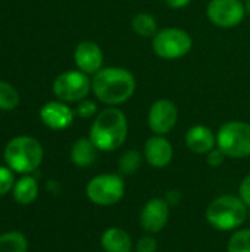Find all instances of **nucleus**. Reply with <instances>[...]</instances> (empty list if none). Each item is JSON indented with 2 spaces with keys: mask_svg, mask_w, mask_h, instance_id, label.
Masks as SVG:
<instances>
[{
  "mask_svg": "<svg viewBox=\"0 0 250 252\" xmlns=\"http://www.w3.org/2000/svg\"><path fill=\"white\" fill-rule=\"evenodd\" d=\"M137 87L136 77L122 66H106L97 71L91 80V90L99 102L108 106L125 103Z\"/></svg>",
  "mask_w": 250,
  "mask_h": 252,
  "instance_id": "obj_1",
  "label": "nucleus"
},
{
  "mask_svg": "<svg viewBox=\"0 0 250 252\" xmlns=\"http://www.w3.org/2000/svg\"><path fill=\"white\" fill-rule=\"evenodd\" d=\"M128 136V120L116 106H108L100 111L90 128V139L102 152L119 149Z\"/></svg>",
  "mask_w": 250,
  "mask_h": 252,
  "instance_id": "obj_2",
  "label": "nucleus"
},
{
  "mask_svg": "<svg viewBox=\"0 0 250 252\" xmlns=\"http://www.w3.org/2000/svg\"><path fill=\"white\" fill-rule=\"evenodd\" d=\"M44 158L41 143L31 136H18L7 142L3 151L6 165L18 174H29L35 171Z\"/></svg>",
  "mask_w": 250,
  "mask_h": 252,
  "instance_id": "obj_3",
  "label": "nucleus"
},
{
  "mask_svg": "<svg viewBox=\"0 0 250 252\" xmlns=\"http://www.w3.org/2000/svg\"><path fill=\"white\" fill-rule=\"evenodd\" d=\"M248 219V205L240 196L222 195L215 198L206 208L208 223L220 230L230 232L240 227Z\"/></svg>",
  "mask_w": 250,
  "mask_h": 252,
  "instance_id": "obj_4",
  "label": "nucleus"
},
{
  "mask_svg": "<svg viewBox=\"0 0 250 252\" xmlns=\"http://www.w3.org/2000/svg\"><path fill=\"white\" fill-rule=\"evenodd\" d=\"M217 146L230 158L250 157V124L245 121L224 123L217 133Z\"/></svg>",
  "mask_w": 250,
  "mask_h": 252,
  "instance_id": "obj_5",
  "label": "nucleus"
},
{
  "mask_svg": "<svg viewBox=\"0 0 250 252\" xmlns=\"http://www.w3.org/2000/svg\"><path fill=\"white\" fill-rule=\"evenodd\" d=\"M152 47L155 55L161 59L175 61L190 53L193 47V38L186 30L175 27L164 28L153 35Z\"/></svg>",
  "mask_w": 250,
  "mask_h": 252,
  "instance_id": "obj_6",
  "label": "nucleus"
},
{
  "mask_svg": "<svg viewBox=\"0 0 250 252\" xmlns=\"http://www.w3.org/2000/svg\"><path fill=\"white\" fill-rule=\"evenodd\" d=\"M85 195L96 205L111 207L124 198L125 183L118 174H99L87 183Z\"/></svg>",
  "mask_w": 250,
  "mask_h": 252,
  "instance_id": "obj_7",
  "label": "nucleus"
},
{
  "mask_svg": "<svg viewBox=\"0 0 250 252\" xmlns=\"http://www.w3.org/2000/svg\"><path fill=\"white\" fill-rule=\"evenodd\" d=\"M91 90V81L87 74L80 69H71L59 74L53 81L55 96L68 103V102H81L87 97Z\"/></svg>",
  "mask_w": 250,
  "mask_h": 252,
  "instance_id": "obj_8",
  "label": "nucleus"
},
{
  "mask_svg": "<svg viewBox=\"0 0 250 252\" xmlns=\"http://www.w3.org/2000/svg\"><path fill=\"white\" fill-rule=\"evenodd\" d=\"M246 7L242 0H211L206 6L208 19L218 28H234L246 16Z\"/></svg>",
  "mask_w": 250,
  "mask_h": 252,
  "instance_id": "obj_9",
  "label": "nucleus"
},
{
  "mask_svg": "<svg viewBox=\"0 0 250 252\" xmlns=\"http://www.w3.org/2000/svg\"><path fill=\"white\" fill-rule=\"evenodd\" d=\"M178 123V108L169 99H158L152 103L147 114L149 128L158 134L165 136L174 130Z\"/></svg>",
  "mask_w": 250,
  "mask_h": 252,
  "instance_id": "obj_10",
  "label": "nucleus"
},
{
  "mask_svg": "<svg viewBox=\"0 0 250 252\" xmlns=\"http://www.w3.org/2000/svg\"><path fill=\"white\" fill-rule=\"evenodd\" d=\"M169 219V204L167 199H150L140 213V226L149 235H156L167 226Z\"/></svg>",
  "mask_w": 250,
  "mask_h": 252,
  "instance_id": "obj_11",
  "label": "nucleus"
},
{
  "mask_svg": "<svg viewBox=\"0 0 250 252\" xmlns=\"http://www.w3.org/2000/svg\"><path fill=\"white\" fill-rule=\"evenodd\" d=\"M74 61L80 71L94 75L103 68V52L94 41H81L74 50Z\"/></svg>",
  "mask_w": 250,
  "mask_h": 252,
  "instance_id": "obj_12",
  "label": "nucleus"
},
{
  "mask_svg": "<svg viewBox=\"0 0 250 252\" xmlns=\"http://www.w3.org/2000/svg\"><path fill=\"white\" fill-rule=\"evenodd\" d=\"M143 157L149 165L155 168H164L171 164L174 157V149L167 137L155 134L146 140Z\"/></svg>",
  "mask_w": 250,
  "mask_h": 252,
  "instance_id": "obj_13",
  "label": "nucleus"
},
{
  "mask_svg": "<svg viewBox=\"0 0 250 252\" xmlns=\"http://www.w3.org/2000/svg\"><path fill=\"white\" fill-rule=\"evenodd\" d=\"M75 111H72L65 102H47L40 109V118L52 130H65L74 123Z\"/></svg>",
  "mask_w": 250,
  "mask_h": 252,
  "instance_id": "obj_14",
  "label": "nucleus"
},
{
  "mask_svg": "<svg viewBox=\"0 0 250 252\" xmlns=\"http://www.w3.org/2000/svg\"><path fill=\"white\" fill-rule=\"evenodd\" d=\"M186 146L197 155L209 154L217 146V134L203 124H196L190 127L184 137Z\"/></svg>",
  "mask_w": 250,
  "mask_h": 252,
  "instance_id": "obj_15",
  "label": "nucleus"
},
{
  "mask_svg": "<svg viewBox=\"0 0 250 252\" xmlns=\"http://www.w3.org/2000/svg\"><path fill=\"white\" fill-rule=\"evenodd\" d=\"M100 244L105 252H131L133 241L128 232L121 227H109L102 233Z\"/></svg>",
  "mask_w": 250,
  "mask_h": 252,
  "instance_id": "obj_16",
  "label": "nucleus"
},
{
  "mask_svg": "<svg viewBox=\"0 0 250 252\" xmlns=\"http://www.w3.org/2000/svg\"><path fill=\"white\" fill-rule=\"evenodd\" d=\"M97 152L99 149L96 148V145L91 142L90 137H80L78 140L74 142L71 148V161L77 167L85 168L96 162Z\"/></svg>",
  "mask_w": 250,
  "mask_h": 252,
  "instance_id": "obj_17",
  "label": "nucleus"
},
{
  "mask_svg": "<svg viewBox=\"0 0 250 252\" xmlns=\"http://www.w3.org/2000/svg\"><path fill=\"white\" fill-rule=\"evenodd\" d=\"M13 199L19 205H29L32 204L38 196V183L34 177L25 174L19 180L15 182V186L12 189Z\"/></svg>",
  "mask_w": 250,
  "mask_h": 252,
  "instance_id": "obj_18",
  "label": "nucleus"
},
{
  "mask_svg": "<svg viewBox=\"0 0 250 252\" xmlns=\"http://www.w3.org/2000/svg\"><path fill=\"white\" fill-rule=\"evenodd\" d=\"M131 28L140 37H144V38L152 37L153 38V35L158 32V22L152 13L139 12L131 19Z\"/></svg>",
  "mask_w": 250,
  "mask_h": 252,
  "instance_id": "obj_19",
  "label": "nucleus"
},
{
  "mask_svg": "<svg viewBox=\"0 0 250 252\" xmlns=\"http://www.w3.org/2000/svg\"><path fill=\"white\" fill-rule=\"evenodd\" d=\"M28 241L21 232H7L0 235V252H27Z\"/></svg>",
  "mask_w": 250,
  "mask_h": 252,
  "instance_id": "obj_20",
  "label": "nucleus"
},
{
  "mask_svg": "<svg viewBox=\"0 0 250 252\" xmlns=\"http://www.w3.org/2000/svg\"><path fill=\"white\" fill-rule=\"evenodd\" d=\"M141 162H143V155L136 149H130L121 155L118 161V168L122 174L131 176L139 171V168L141 167Z\"/></svg>",
  "mask_w": 250,
  "mask_h": 252,
  "instance_id": "obj_21",
  "label": "nucleus"
},
{
  "mask_svg": "<svg viewBox=\"0 0 250 252\" xmlns=\"http://www.w3.org/2000/svg\"><path fill=\"white\" fill-rule=\"evenodd\" d=\"M19 103V93L13 86L6 81H0V109L10 111L15 109Z\"/></svg>",
  "mask_w": 250,
  "mask_h": 252,
  "instance_id": "obj_22",
  "label": "nucleus"
},
{
  "mask_svg": "<svg viewBox=\"0 0 250 252\" xmlns=\"http://www.w3.org/2000/svg\"><path fill=\"white\" fill-rule=\"evenodd\" d=\"M227 252H250V230L243 229L231 235L227 244Z\"/></svg>",
  "mask_w": 250,
  "mask_h": 252,
  "instance_id": "obj_23",
  "label": "nucleus"
},
{
  "mask_svg": "<svg viewBox=\"0 0 250 252\" xmlns=\"http://www.w3.org/2000/svg\"><path fill=\"white\" fill-rule=\"evenodd\" d=\"M15 177H13V171L9 167L0 165V196L7 195V192H10L15 186Z\"/></svg>",
  "mask_w": 250,
  "mask_h": 252,
  "instance_id": "obj_24",
  "label": "nucleus"
},
{
  "mask_svg": "<svg viewBox=\"0 0 250 252\" xmlns=\"http://www.w3.org/2000/svg\"><path fill=\"white\" fill-rule=\"evenodd\" d=\"M75 114L80 118H91L97 114V105L93 100L84 99V100L78 102V105L75 108Z\"/></svg>",
  "mask_w": 250,
  "mask_h": 252,
  "instance_id": "obj_25",
  "label": "nucleus"
},
{
  "mask_svg": "<svg viewBox=\"0 0 250 252\" xmlns=\"http://www.w3.org/2000/svg\"><path fill=\"white\" fill-rule=\"evenodd\" d=\"M156 250H158V242L152 235H146L140 238L136 245L137 252H156Z\"/></svg>",
  "mask_w": 250,
  "mask_h": 252,
  "instance_id": "obj_26",
  "label": "nucleus"
},
{
  "mask_svg": "<svg viewBox=\"0 0 250 252\" xmlns=\"http://www.w3.org/2000/svg\"><path fill=\"white\" fill-rule=\"evenodd\" d=\"M208 157H206V161H208V164L211 165V167H220L224 161H225V158H227V155L217 146V148H214L209 154H206Z\"/></svg>",
  "mask_w": 250,
  "mask_h": 252,
  "instance_id": "obj_27",
  "label": "nucleus"
},
{
  "mask_svg": "<svg viewBox=\"0 0 250 252\" xmlns=\"http://www.w3.org/2000/svg\"><path fill=\"white\" fill-rule=\"evenodd\" d=\"M239 195H240L242 201L248 207H250V174L243 179V182L240 185V189H239Z\"/></svg>",
  "mask_w": 250,
  "mask_h": 252,
  "instance_id": "obj_28",
  "label": "nucleus"
},
{
  "mask_svg": "<svg viewBox=\"0 0 250 252\" xmlns=\"http://www.w3.org/2000/svg\"><path fill=\"white\" fill-rule=\"evenodd\" d=\"M192 0H165V3L171 7V9H183L187 4H190Z\"/></svg>",
  "mask_w": 250,
  "mask_h": 252,
  "instance_id": "obj_29",
  "label": "nucleus"
},
{
  "mask_svg": "<svg viewBox=\"0 0 250 252\" xmlns=\"http://www.w3.org/2000/svg\"><path fill=\"white\" fill-rule=\"evenodd\" d=\"M245 7H246V13L250 16V0H246V1H245Z\"/></svg>",
  "mask_w": 250,
  "mask_h": 252,
  "instance_id": "obj_30",
  "label": "nucleus"
}]
</instances>
